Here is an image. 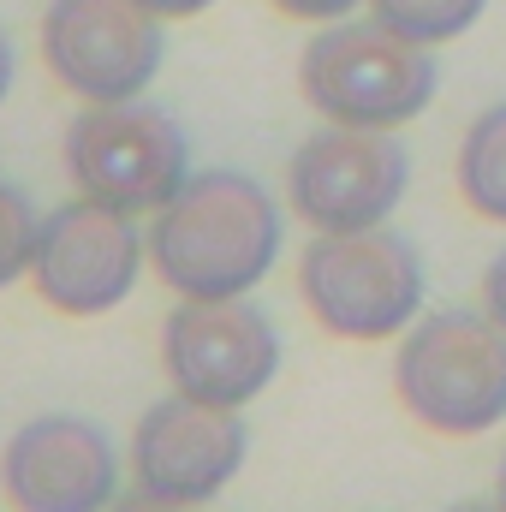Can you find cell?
I'll return each instance as SVG.
<instances>
[{
    "label": "cell",
    "mask_w": 506,
    "mask_h": 512,
    "mask_svg": "<svg viewBox=\"0 0 506 512\" xmlns=\"http://www.w3.org/2000/svg\"><path fill=\"white\" fill-rule=\"evenodd\" d=\"M483 6L489 0H370V12H376L387 30H399L411 42H429V48L465 36L483 18Z\"/></svg>",
    "instance_id": "cell-13"
},
{
    "label": "cell",
    "mask_w": 506,
    "mask_h": 512,
    "mask_svg": "<svg viewBox=\"0 0 506 512\" xmlns=\"http://www.w3.org/2000/svg\"><path fill=\"white\" fill-rule=\"evenodd\" d=\"M161 18H191V12H203V6H215V0H149Z\"/></svg>",
    "instance_id": "cell-17"
},
{
    "label": "cell",
    "mask_w": 506,
    "mask_h": 512,
    "mask_svg": "<svg viewBox=\"0 0 506 512\" xmlns=\"http://www.w3.org/2000/svg\"><path fill=\"white\" fill-rule=\"evenodd\" d=\"M66 173L84 197H102L126 215L161 209L191 179V143L173 114L131 102H96L66 126Z\"/></svg>",
    "instance_id": "cell-5"
},
{
    "label": "cell",
    "mask_w": 506,
    "mask_h": 512,
    "mask_svg": "<svg viewBox=\"0 0 506 512\" xmlns=\"http://www.w3.org/2000/svg\"><path fill=\"white\" fill-rule=\"evenodd\" d=\"M36 233H42V221H36L30 197L0 185V286H12L36 262Z\"/></svg>",
    "instance_id": "cell-14"
},
{
    "label": "cell",
    "mask_w": 506,
    "mask_h": 512,
    "mask_svg": "<svg viewBox=\"0 0 506 512\" xmlns=\"http://www.w3.org/2000/svg\"><path fill=\"white\" fill-rule=\"evenodd\" d=\"M149 256L179 298H245L280 256V209L251 173H191L155 209Z\"/></svg>",
    "instance_id": "cell-1"
},
{
    "label": "cell",
    "mask_w": 506,
    "mask_h": 512,
    "mask_svg": "<svg viewBox=\"0 0 506 512\" xmlns=\"http://www.w3.org/2000/svg\"><path fill=\"white\" fill-rule=\"evenodd\" d=\"M137 227L126 209L102 203V197H72L60 203L42 233H36V292L66 310V316H102L114 304H126L137 286Z\"/></svg>",
    "instance_id": "cell-10"
},
{
    "label": "cell",
    "mask_w": 506,
    "mask_h": 512,
    "mask_svg": "<svg viewBox=\"0 0 506 512\" xmlns=\"http://www.w3.org/2000/svg\"><path fill=\"white\" fill-rule=\"evenodd\" d=\"M6 84H12V48H6V36H0V96H6Z\"/></svg>",
    "instance_id": "cell-18"
},
{
    "label": "cell",
    "mask_w": 506,
    "mask_h": 512,
    "mask_svg": "<svg viewBox=\"0 0 506 512\" xmlns=\"http://www.w3.org/2000/svg\"><path fill=\"white\" fill-rule=\"evenodd\" d=\"M286 18H304V24H334V18H346L358 0H274Z\"/></svg>",
    "instance_id": "cell-15"
},
{
    "label": "cell",
    "mask_w": 506,
    "mask_h": 512,
    "mask_svg": "<svg viewBox=\"0 0 506 512\" xmlns=\"http://www.w3.org/2000/svg\"><path fill=\"white\" fill-rule=\"evenodd\" d=\"M459 197L471 215L506 227V102L483 108L459 143Z\"/></svg>",
    "instance_id": "cell-12"
},
{
    "label": "cell",
    "mask_w": 506,
    "mask_h": 512,
    "mask_svg": "<svg viewBox=\"0 0 506 512\" xmlns=\"http://www.w3.org/2000/svg\"><path fill=\"white\" fill-rule=\"evenodd\" d=\"M286 185H292V209L316 233H358V227H381L405 203L411 155L393 131L328 120L298 143Z\"/></svg>",
    "instance_id": "cell-6"
},
{
    "label": "cell",
    "mask_w": 506,
    "mask_h": 512,
    "mask_svg": "<svg viewBox=\"0 0 506 512\" xmlns=\"http://www.w3.org/2000/svg\"><path fill=\"white\" fill-rule=\"evenodd\" d=\"M495 501L506 507V453H501V477H495Z\"/></svg>",
    "instance_id": "cell-19"
},
{
    "label": "cell",
    "mask_w": 506,
    "mask_h": 512,
    "mask_svg": "<svg viewBox=\"0 0 506 512\" xmlns=\"http://www.w3.org/2000/svg\"><path fill=\"white\" fill-rule=\"evenodd\" d=\"M298 292L328 334L387 340L423 316V256L387 221L358 233H316L298 262Z\"/></svg>",
    "instance_id": "cell-4"
},
{
    "label": "cell",
    "mask_w": 506,
    "mask_h": 512,
    "mask_svg": "<svg viewBox=\"0 0 506 512\" xmlns=\"http://www.w3.org/2000/svg\"><path fill=\"white\" fill-rule=\"evenodd\" d=\"M245 423L239 405H203V399H161L137 417L131 435V477L149 507H203L215 501L239 465H245Z\"/></svg>",
    "instance_id": "cell-9"
},
{
    "label": "cell",
    "mask_w": 506,
    "mask_h": 512,
    "mask_svg": "<svg viewBox=\"0 0 506 512\" xmlns=\"http://www.w3.org/2000/svg\"><path fill=\"white\" fill-rule=\"evenodd\" d=\"M173 393L203 405H251L280 370V334L245 298H185L161 328Z\"/></svg>",
    "instance_id": "cell-7"
},
{
    "label": "cell",
    "mask_w": 506,
    "mask_h": 512,
    "mask_svg": "<svg viewBox=\"0 0 506 512\" xmlns=\"http://www.w3.org/2000/svg\"><path fill=\"white\" fill-rule=\"evenodd\" d=\"M298 90L334 126L393 131L411 126L435 102L441 66H435L429 42H411V36L387 30L381 18H334L328 30H316L304 42Z\"/></svg>",
    "instance_id": "cell-2"
},
{
    "label": "cell",
    "mask_w": 506,
    "mask_h": 512,
    "mask_svg": "<svg viewBox=\"0 0 506 512\" xmlns=\"http://www.w3.org/2000/svg\"><path fill=\"white\" fill-rule=\"evenodd\" d=\"M42 60L84 102H131L161 72V12L149 0H54Z\"/></svg>",
    "instance_id": "cell-8"
},
{
    "label": "cell",
    "mask_w": 506,
    "mask_h": 512,
    "mask_svg": "<svg viewBox=\"0 0 506 512\" xmlns=\"http://www.w3.org/2000/svg\"><path fill=\"white\" fill-rule=\"evenodd\" d=\"M483 310L506 328V251L495 256V262H489V274H483Z\"/></svg>",
    "instance_id": "cell-16"
},
{
    "label": "cell",
    "mask_w": 506,
    "mask_h": 512,
    "mask_svg": "<svg viewBox=\"0 0 506 512\" xmlns=\"http://www.w3.org/2000/svg\"><path fill=\"white\" fill-rule=\"evenodd\" d=\"M399 405L435 435H483L506 417V328L489 310H429L393 358Z\"/></svg>",
    "instance_id": "cell-3"
},
{
    "label": "cell",
    "mask_w": 506,
    "mask_h": 512,
    "mask_svg": "<svg viewBox=\"0 0 506 512\" xmlns=\"http://www.w3.org/2000/svg\"><path fill=\"white\" fill-rule=\"evenodd\" d=\"M0 483L12 495V507L90 512L114 501L120 465H114V447L96 423L54 411V417H36L12 435V447L0 459Z\"/></svg>",
    "instance_id": "cell-11"
}]
</instances>
